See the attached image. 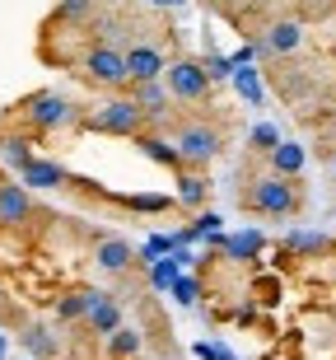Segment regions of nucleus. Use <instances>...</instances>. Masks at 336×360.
I'll return each instance as SVG.
<instances>
[{"mask_svg": "<svg viewBox=\"0 0 336 360\" xmlns=\"http://www.w3.org/2000/svg\"><path fill=\"white\" fill-rule=\"evenodd\" d=\"M299 201H304V192H299V178H281V174L253 178V187L243 192V206H248L253 215H271V220L295 215Z\"/></svg>", "mask_w": 336, "mask_h": 360, "instance_id": "1", "label": "nucleus"}, {"mask_svg": "<svg viewBox=\"0 0 336 360\" xmlns=\"http://www.w3.org/2000/svg\"><path fill=\"white\" fill-rule=\"evenodd\" d=\"M19 117H24V127L33 136H52V131H66V127H75V117H80V108L70 103L66 94H56V89H38V94H28L24 103L14 108Z\"/></svg>", "mask_w": 336, "mask_h": 360, "instance_id": "2", "label": "nucleus"}, {"mask_svg": "<svg viewBox=\"0 0 336 360\" xmlns=\"http://www.w3.org/2000/svg\"><path fill=\"white\" fill-rule=\"evenodd\" d=\"M84 127L98 131V136H121V141H126V136L145 131V112H140V103H135L131 94H112L94 112H84Z\"/></svg>", "mask_w": 336, "mask_h": 360, "instance_id": "3", "label": "nucleus"}, {"mask_svg": "<svg viewBox=\"0 0 336 360\" xmlns=\"http://www.w3.org/2000/svg\"><path fill=\"white\" fill-rule=\"evenodd\" d=\"M173 150H177V160H182V169H206L224 150V131H220L215 122H182L173 131Z\"/></svg>", "mask_w": 336, "mask_h": 360, "instance_id": "4", "label": "nucleus"}, {"mask_svg": "<svg viewBox=\"0 0 336 360\" xmlns=\"http://www.w3.org/2000/svg\"><path fill=\"white\" fill-rule=\"evenodd\" d=\"M80 75L89 84H98V89H117V94L131 84V75H126V52L112 47V42H94V47L80 56Z\"/></svg>", "mask_w": 336, "mask_h": 360, "instance_id": "5", "label": "nucleus"}, {"mask_svg": "<svg viewBox=\"0 0 336 360\" xmlns=\"http://www.w3.org/2000/svg\"><path fill=\"white\" fill-rule=\"evenodd\" d=\"M163 84L173 94V103H206V98H210V75H206V66L201 61H187V56L168 61Z\"/></svg>", "mask_w": 336, "mask_h": 360, "instance_id": "6", "label": "nucleus"}, {"mask_svg": "<svg viewBox=\"0 0 336 360\" xmlns=\"http://www.w3.org/2000/svg\"><path fill=\"white\" fill-rule=\"evenodd\" d=\"M131 98L140 103V112H145V127H163V122H168L173 94H168V84H163V80H135L131 84Z\"/></svg>", "mask_w": 336, "mask_h": 360, "instance_id": "7", "label": "nucleus"}, {"mask_svg": "<svg viewBox=\"0 0 336 360\" xmlns=\"http://www.w3.org/2000/svg\"><path fill=\"white\" fill-rule=\"evenodd\" d=\"M163 70H168V56H163V47H154V42H131L126 47V75L135 80H163Z\"/></svg>", "mask_w": 336, "mask_h": 360, "instance_id": "8", "label": "nucleus"}, {"mask_svg": "<svg viewBox=\"0 0 336 360\" xmlns=\"http://www.w3.org/2000/svg\"><path fill=\"white\" fill-rule=\"evenodd\" d=\"M33 220V192L24 183H0V229H19Z\"/></svg>", "mask_w": 336, "mask_h": 360, "instance_id": "9", "label": "nucleus"}, {"mask_svg": "<svg viewBox=\"0 0 336 360\" xmlns=\"http://www.w3.org/2000/svg\"><path fill=\"white\" fill-rule=\"evenodd\" d=\"M84 328L94 337H112L121 328V300L117 295H108V290H98V300L89 304V314H84Z\"/></svg>", "mask_w": 336, "mask_h": 360, "instance_id": "10", "label": "nucleus"}, {"mask_svg": "<svg viewBox=\"0 0 336 360\" xmlns=\"http://www.w3.org/2000/svg\"><path fill=\"white\" fill-rule=\"evenodd\" d=\"M262 42H267V56H295L304 47V24L299 19H276L262 33Z\"/></svg>", "mask_w": 336, "mask_h": 360, "instance_id": "11", "label": "nucleus"}, {"mask_svg": "<svg viewBox=\"0 0 336 360\" xmlns=\"http://www.w3.org/2000/svg\"><path fill=\"white\" fill-rule=\"evenodd\" d=\"M94 262L108 276H121V271H131V262H135V248L126 239H117V234H108V239H98L94 243Z\"/></svg>", "mask_w": 336, "mask_h": 360, "instance_id": "12", "label": "nucleus"}, {"mask_svg": "<svg viewBox=\"0 0 336 360\" xmlns=\"http://www.w3.org/2000/svg\"><path fill=\"white\" fill-rule=\"evenodd\" d=\"M19 183L28 187V192H47V187H66V169L56 160H33L28 169H19Z\"/></svg>", "mask_w": 336, "mask_h": 360, "instance_id": "13", "label": "nucleus"}, {"mask_svg": "<svg viewBox=\"0 0 336 360\" xmlns=\"http://www.w3.org/2000/svg\"><path fill=\"white\" fill-rule=\"evenodd\" d=\"M271 160V174H281V178H299L304 174V164H309V150L299 146V141H281V146L267 155Z\"/></svg>", "mask_w": 336, "mask_h": 360, "instance_id": "14", "label": "nucleus"}, {"mask_svg": "<svg viewBox=\"0 0 336 360\" xmlns=\"http://www.w3.org/2000/svg\"><path fill=\"white\" fill-rule=\"evenodd\" d=\"M94 300H98L94 285H75V290H66L61 300H56V323H84V314H89Z\"/></svg>", "mask_w": 336, "mask_h": 360, "instance_id": "15", "label": "nucleus"}, {"mask_svg": "<svg viewBox=\"0 0 336 360\" xmlns=\"http://www.w3.org/2000/svg\"><path fill=\"white\" fill-rule=\"evenodd\" d=\"M206 197H210V183L201 178V169H177V206L201 211Z\"/></svg>", "mask_w": 336, "mask_h": 360, "instance_id": "16", "label": "nucleus"}, {"mask_svg": "<svg viewBox=\"0 0 336 360\" xmlns=\"http://www.w3.org/2000/svg\"><path fill=\"white\" fill-rule=\"evenodd\" d=\"M0 155H5L10 169H28V164L38 160V146H33V136H24V131H5L0 136Z\"/></svg>", "mask_w": 336, "mask_h": 360, "instance_id": "17", "label": "nucleus"}, {"mask_svg": "<svg viewBox=\"0 0 336 360\" xmlns=\"http://www.w3.org/2000/svg\"><path fill=\"white\" fill-rule=\"evenodd\" d=\"M135 141H140V155H145V160H154V164H163V169H182V160H177V150H173V141H163V136H154V131H140L135 136Z\"/></svg>", "mask_w": 336, "mask_h": 360, "instance_id": "18", "label": "nucleus"}, {"mask_svg": "<svg viewBox=\"0 0 336 360\" xmlns=\"http://www.w3.org/2000/svg\"><path fill=\"white\" fill-rule=\"evenodd\" d=\"M140 351H145V337H140V328H126V323H121L117 333L108 337V356H112V360H135Z\"/></svg>", "mask_w": 336, "mask_h": 360, "instance_id": "19", "label": "nucleus"}, {"mask_svg": "<svg viewBox=\"0 0 336 360\" xmlns=\"http://www.w3.org/2000/svg\"><path fill=\"white\" fill-rule=\"evenodd\" d=\"M24 347H28V356L52 360L56 351H61V342L52 337V328H42V323H28V328H24Z\"/></svg>", "mask_w": 336, "mask_h": 360, "instance_id": "20", "label": "nucleus"}, {"mask_svg": "<svg viewBox=\"0 0 336 360\" xmlns=\"http://www.w3.org/2000/svg\"><path fill=\"white\" fill-rule=\"evenodd\" d=\"M262 229H243V234H234L229 239V257H253V253H262Z\"/></svg>", "mask_w": 336, "mask_h": 360, "instance_id": "21", "label": "nucleus"}, {"mask_svg": "<svg viewBox=\"0 0 336 360\" xmlns=\"http://www.w3.org/2000/svg\"><path fill=\"white\" fill-rule=\"evenodd\" d=\"M210 234H220V215L201 211V215H196V225H191V229H182V234H177V239L187 243V239H210ZM177 239H173V243H177Z\"/></svg>", "mask_w": 336, "mask_h": 360, "instance_id": "22", "label": "nucleus"}, {"mask_svg": "<svg viewBox=\"0 0 336 360\" xmlns=\"http://www.w3.org/2000/svg\"><path fill=\"white\" fill-rule=\"evenodd\" d=\"M168 290H173V300H177L182 309H191L196 300H201V281H196V276H177Z\"/></svg>", "mask_w": 336, "mask_h": 360, "instance_id": "23", "label": "nucleus"}, {"mask_svg": "<svg viewBox=\"0 0 336 360\" xmlns=\"http://www.w3.org/2000/svg\"><path fill=\"white\" fill-rule=\"evenodd\" d=\"M126 206L131 211H145V215H159L173 206V197H159V192H140V197H126Z\"/></svg>", "mask_w": 336, "mask_h": 360, "instance_id": "24", "label": "nucleus"}, {"mask_svg": "<svg viewBox=\"0 0 336 360\" xmlns=\"http://www.w3.org/2000/svg\"><path fill=\"white\" fill-rule=\"evenodd\" d=\"M234 84H238L243 98H253V103H262V84H257V70L248 66H234Z\"/></svg>", "mask_w": 336, "mask_h": 360, "instance_id": "25", "label": "nucleus"}, {"mask_svg": "<svg viewBox=\"0 0 336 360\" xmlns=\"http://www.w3.org/2000/svg\"><path fill=\"white\" fill-rule=\"evenodd\" d=\"M285 248H290V253H323V248H332V243H327L323 234H290Z\"/></svg>", "mask_w": 336, "mask_h": 360, "instance_id": "26", "label": "nucleus"}, {"mask_svg": "<svg viewBox=\"0 0 336 360\" xmlns=\"http://www.w3.org/2000/svg\"><path fill=\"white\" fill-rule=\"evenodd\" d=\"M253 146H257V150H267V155H271V150L281 146V131H276L271 122H262V127H253Z\"/></svg>", "mask_w": 336, "mask_h": 360, "instance_id": "27", "label": "nucleus"}, {"mask_svg": "<svg viewBox=\"0 0 336 360\" xmlns=\"http://www.w3.org/2000/svg\"><path fill=\"white\" fill-rule=\"evenodd\" d=\"M201 66H206V75H210V84H215V80H224L229 70H234V61H224V56H206Z\"/></svg>", "mask_w": 336, "mask_h": 360, "instance_id": "28", "label": "nucleus"}, {"mask_svg": "<svg viewBox=\"0 0 336 360\" xmlns=\"http://www.w3.org/2000/svg\"><path fill=\"white\" fill-rule=\"evenodd\" d=\"M154 5H177V0H154Z\"/></svg>", "mask_w": 336, "mask_h": 360, "instance_id": "29", "label": "nucleus"}, {"mask_svg": "<svg viewBox=\"0 0 336 360\" xmlns=\"http://www.w3.org/2000/svg\"><path fill=\"white\" fill-rule=\"evenodd\" d=\"M0 356H5V337H0Z\"/></svg>", "mask_w": 336, "mask_h": 360, "instance_id": "30", "label": "nucleus"}, {"mask_svg": "<svg viewBox=\"0 0 336 360\" xmlns=\"http://www.w3.org/2000/svg\"><path fill=\"white\" fill-rule=\"evenodd\" d=\"M332 174H336V160H332Z\"/></svg>", "mask_w": 336, "mask_h": 360, "instance_id": "31", "label": "nucleus"}, {"mask_svg": "<svg viewBox=\"0 0 336 360\" xmlns=\"http://www.w3.org/2000/svg\"><path fill=\"white\" fill-rule=\"evenodd\" d=\"M0 300H5V290H0Z\"/></svg>", "mask_w": 336, "mask_h": 360, "instance_id": "32", "label": "nucleus"}, {"mask_svg": "<svg viewBox=\"0 0 336 360\" xmlns=\"http://www.w3.org/2000/svg\"><path fill=\"white\" fill-rule=\"evenodd\" d=\"M28 360H38V356H28Z\"/></svg>", "mask_w": 336, "mask_h": 360, "instance_id": "33", "label": "nucleus"}]
</instances>
